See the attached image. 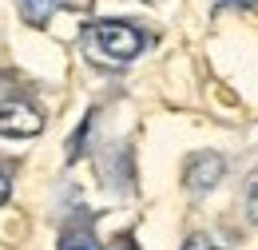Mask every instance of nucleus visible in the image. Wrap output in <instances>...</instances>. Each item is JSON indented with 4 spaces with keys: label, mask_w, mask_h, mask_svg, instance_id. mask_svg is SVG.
<instances>
[{
    "label": "nucleus",
    "mask_w": 258,
    "mask_h": 250,
    "mask_svg": "<svg viewBox=\"0 0 258 250\" xmlns=\"http://www.w3.org/2000/svg\"><path fill=\"white\" fill-rule=\"evenodd\" d=\"M88 32H92L99 52L111 56V60H119V64L135 60V56L143 52V36H139V28L127 24V20H96Z\"/></svg>",
    "instance_id": "obj_1"
},
{
    "label": "nucleus",
    "mask_w": 258,
    "mask_h": 250,
    "mask_svg": "<svg viewBox=\"0 0 258 250\" xmlns=\"http://www.w3.org/2000/svg\"><path fill=\"white\" fill-rule=\"evenodd\" d=\"M40 127H44V115L32 103H24V99H4L0 103V135L32 139V135H40Z\"/></svg>",
    "instance_id": "obj_2"
},
{
    "label": "nucleus",
    "mask_w": 258,
    "mask_h": 250,
    "mask_svg": "<svg viewBox=\"0 0 258 250\" xmlns=\"http://www.w3.org/2000/svg\"><path fill=\"white\" fill-rule=\"evenodd\" d=\"M223 171H226L223 155H215V151H199V155H191V159H187V167H183V183H187V191L203 195V191L219 187Z\"/></svg>",
    "instance_id": "obj_3"
},
{
    "label": "nucleus",
    "mask_w": 258,
    "mask_h": 250,
    "mask_svg": "<svg viewBox=\"0 0 258 250\" xmlns=\"http://www.w3.org/2000/svg\"><path fill=\"white\" fill-rule=\"evenodd\" d=\"M56 4H60V0H20V16H24V24L40 28V24H48V16L56 12Z\"/></svg>",
    "instance_id": "obj_4"
},
{
    "label": "nucleus",
    "mask_w": 258,
    "mask_h": 250,
    "mask_svg": "<svg viewBox=\"0 0 258 250\" xmlns=\"http://www.w3.org/2000/svg\"><path fill=\"white\" fill-rule=\"evenodd\" d=\"M60 250H99V246L92 242L88 230H68L64 238H60Z\"/></svg>",
    "instance_id": "obj_5"
},
{
    "label": "nucleus",
    "mask_w": 258,
    "mask_h": 250,
    "mask_svg": "<svg viewBox=\"0 0 258 250\" xmlns=\"http://www.w3.org/2000/svg\"><path fill=\"white\" fill-rule=\"evenodd\" d=\"M111 250H139V246H135V234H131V230L115 234V238H111Z\"/></svg>",
    "instance_id": "obj_6"
},
{
    "label": "nucleus",
    "mask_w": 258,
    "mask_h": 250,
    "mask_svg": "<svg viewBox=\"0 0 258 250\" xmlns=\"http://www.w3.org/2000/svg\"><path fill=\"white\" fill-rule=\"evenodd\" d=\"M183 250H215V242H211L207 234H191V238L183 242Z\"/></svg>",
    "instance_id": "obj_7"
},
{
    "label": "nucleus",
    "mask_w": 258,
    "mask_h": 250,
    "mask_svg": "<svg viewBox=\"0 0 258 250\" xmlns=\"http://www.w3.org/2000/svg\"><path fill=\"white\" fill-rule=\"evenodd\" d=\"M246 207H250V219L258 222V175L250 179V199H246Z\"/></svg>",
    "instance_id": "obj_8"
},
{
    "label": "nucleus",
    "mask_w": 258,
    "mask_h": 250,
    "mask_svg": "<svg viewBox=\"0 0 258 250\" xmlns=\"http://www.w3.org/2000/svg\"><path fill=\"white\" fill-rule=\"evenodd\" d=\"M8 195H12V175L0 171V203H8Z\"/></svg>",
    "instance_id": "obj_9"
},
{
    "label": "nucleus",
    "mask_w": 258,
    "mask_h": 250,
    "mask_svg": "<svg viewBox=\"0 0 258 250\" xmlns=\"http://www.w3.org/2000/svg\"><path fill=\"white\" fill-rule=\"evenodd\" d=\"M223 8H258V0H219Z\"/></svg>",
    "instance_id": "obj_10"
},
{
    "label": "nucleus",
    "mask_w": 258,
    "mask_h": 250,
    "mask_svg": "<svg viewBox=\"0 0 258 250\" xmlns=\"http://www.w3.org/2000/svg\"><path fill=\"white\" fill-rule=\"evenodd\" d=\"M215 250H219V246H215Z\"/></svg>",
    "instance_id": "obj_11"
}]
</instances>
